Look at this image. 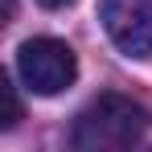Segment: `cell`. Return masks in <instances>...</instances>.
<instances>
[{"label": "cell", "instance_id": "6da1fadb", "mask_svg": "<svg viewBox=\"0 0 152 152\" xmlns=\"http://www.w3.org/2000/svg\"><path fill=\"white\" fill-rule=\"evenodd\" d=\"M148 132V111L127 95H99L74 119L70 144L78 152H119L140 144Z\"/></svg>", "mask_w": 152, "mask_h": 152}, {"label": "cell", "instance_id": "7a4b0ae2", "mask_svg": "<svg viewBox=\"0 0 152 152\" xmlns=\"http://www.w3.org/2000/svg\"><path fill=\"white\" fill-rule=\"evenodd\" d=\"M17 74L33 95H62L78 78V58L58 37H29L17 50Z\"/></svg>", "mask_w": 152, "mask_h": 152}, {"label": "cell", "instance_id": "3957f363", "mask_svg": "<svg viewBox=\"0 0 152 152\" xmlns=\"http://www.w3.org/2000/svg\"><path fill=\"white\" fill-rule=\"evenodd\" d=\"M99 17L115 50L127 58H152V0H103Z\"/></svg>", "mask_w": 152, "mask_h": 152}, {"label": "cell", "instance_id": "277c9868", "mask_svg": "<svg viewBox=\"0 0 152 152\" xmlns=\"http://www.w3.org/2000/svg\"><path fill=\"white\" fill-rule=\"evenodd\" d=\"M21 119V99H17V86L4 78V127H17Z\"/></svg>", "mask_w": 152, "mask_h": 152}, {"label": "cell", "instance_id": "5b68a950", "mask_svg": "<svg viewBox=\"0 0 152 152\" xmlns=\"http://www.w3.org/2000/svg\"><path fill=\"white\" fill-rule=\"evenodd\" d=\"M37 4H45V8H66L70 0H37Z\"/></svg>", "mask_w": 152, "mask_h": 152}]
</instances>
